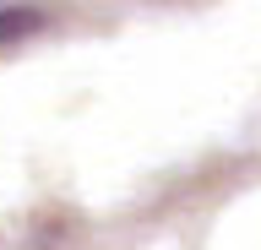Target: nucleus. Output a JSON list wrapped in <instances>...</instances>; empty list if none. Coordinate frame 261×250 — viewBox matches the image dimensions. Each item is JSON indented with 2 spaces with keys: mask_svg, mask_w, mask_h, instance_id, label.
Masks as SVG:
<instances>
[{
  "mask_svg": "<svg viewBox=\"0 0 261 250\" xmlns=\"http://www.w3.org/2000/svg\"><path fill=\"white\" fill-rule=\"evenodd\" d=\"M44 27V17L38 11H0V44H11V38H28Z\"/></svg>",
  "mask_w": 261,
  "mask_h": 250,
  "instance_id": "f257e3e1",
  "label": "nucleus"
}]
</instances>
